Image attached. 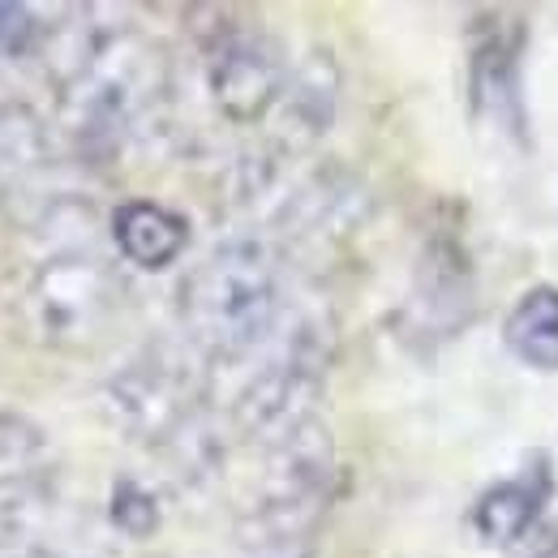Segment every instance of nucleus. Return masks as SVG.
<instances>
[{
    "label": "nucleus",
    "mask_w": 558,
    "mask_h": 558,
    "mask_svg": "<svg viewBox=\"0 0 558 558\" xmlns=\"http://www.w3.org/2000/svg\"><path fill=\"white\" fill-rule=\"evenodd\" d=\"M276 314V267L254 241L215 250L185 283V318L219 356L245 352Z\"/></svg>",
    "instance_id": "1"
},
{
    "label": "nucleus",
    "mask_w": 558,
    "mask_h": 558,
    "mask_svg": "<svg viewBox=\"0 0 558 558\" xmlns=\"http://www.w3.org/2000/svg\"><path fill=\"white\" fill-rule=\"evenodd\" d=\"M520 65H524V17L511 9L477 13L473 57H469V104H473V117L507 130L515 142L529 138Z\"/></svg>",
    "instance_id": "2"
},
{
    "label": "nucleus",
    "mask_w": 558,
    "mask_h": 558,
    "mask_svg": "<svg viewBox=\"0 0 558 558\" xmlns=\"http://www.w3.org/2000/svg\"><path fill=\"white\" fill-rule=\"evenodd\" d=\"M142 99V52L130 48L125 39L117 44H104L73 82L70 108L73 125L77 130H104V125H117L125 121Z\"/></svg>",
    "instance_id": "3"
},
{
    "label": "nucleus",
    "mask_w": 558,
    "mask_h": 558,
    "mask_svg": "<svg viewBox=\"0 0 558 558\" xmlns=\"http://www.w3.org/2000/svg\"><path fill=\"white\" fill-rule=\"evenodd\" d=\"M215 104L232 121H258L279 90V61L263 39H228L210 65Z\"/></svg>",
    "instance_id": "4"
},
{
    "label": "nucleus",
    "mask_w": 558,
    "mask_h": 558,
    "mask_svg": "<svg viewBox=\"0 0 558 558\" xmlns=\"http://www.w3.org/2000/svg\"><path fill=\"white\" fill-rule=\"evenodd\" d=\"M555 494V469L550 456H533L511 482L489 486L477 507H473V529L486 537L489 546H511L520 537H529V529L537 524L542 507Z\"/></svg>",
    "instance_id": "5"
},
{
    "label": "nucleus",
    "mask_w": 558,
    "mask_h": 558,
    "mask_svg": "<svg viewBox=\"0 0 558 558\" xmlns=\"http://www.w3.org/2000/svg\"><path fill=\"white\" fill-rule=\"evenodd\" d=\"M112 236H117V250L134 267L159 271V267H168V263L181 258V250L190 241V223L177 210L159 207V203H146V198H134V203L117 207V215H112Z\"/></svg>",
    "instance_id": "6"
},
{
    "label": "nucleus",
    "mask_w": 558,
    "mask_h": 558,
    "mask_svg": "<svg viewBox=\"0 0 558 558\" xmlns=\"http://www.w3.org/2000/svg\"><path fill=\"white\" fill-rule=\"evenodd\" d=\"M502 340L524 365L533 369H558V288L555 283H537L529 288L507 323H502Z\"/></svg>",
    "instance_id": "7"
},
{
    "label": "nucleus",
    "mask_w": 558,
    "mask_h": 558,
    "mask_svg": "<svg viewBox=\"0 0 558 558\" xmlns=\"http://www.w3.org/2000/svg\"><path fill=\"white\" fill-rule=\"evenodd\" d=\"M44 155V130L31 108L22 104H0V194L22 181Z\"/></svg>",
    "instance_id": "8"
},
{
    "label": "nucleus",
    "mask_w": 558,
    "mask_h": 558,
    "mask_svg": "<svg viewBox=\"0 0 558 558\" xmlns=\"http://www.w3.org/2000/svg\"><path fill=\"white\" fill-rule=\"evenodd\" d=\"M44 456V438L31 421L22 417H0V482H17L26 473H35Z\"/></svg>",
    "instance_id": "9"
},
{
    "label": "nucleus",
    "mask_w": 558,
    "mask_h": 558,
    "mask_svg": "<svg viewBox=\"0 0 558 558\" xmlns=\"http://www.w3.org/2000/svg\"><path fill=\"white\" fill-rule=\"evenodd\" d=\"M112 520H117L130 537H146V533L155 529V520H159L155 498H150L138 482H121L117 494H112Z\"/></svg>",
    "instance_id": "10"
},
{
    "label": "nucleus",
    "mask_w": 558,
    "mask_h": 558,
    "mask_svg": "<svg viewBox=\"0 0 558 558\" xmlns=\"http://www.w3.org/2000/svg\"><path fill=\"white\" fill-rule=\"evenodd\" d=\"M35 35H39V22L26 4H0V57L31 52Z\"/></svg>",
    "instance_id": "11"
},
{
    "label": "nucleus",
    "mask_w": 558,
    "mask_h": 558,
    "mask_svg": "<svg viewBox=\"0 0 558 558\" xmlns=\"http://www.w3.org/2000/svg\"><path fill=\"white\" fill-rule=\"evenodd\" d=\"M524 558H558V524L550 529V533H542V542H537Z\"/></svg>",
    "instance_id": "12"
}]
</instances>
